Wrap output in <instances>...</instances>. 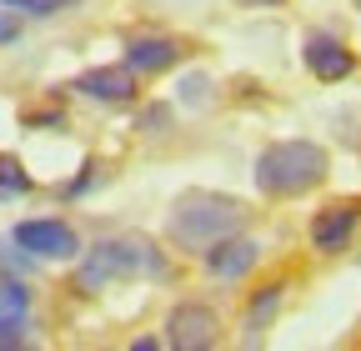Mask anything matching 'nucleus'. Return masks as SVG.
Here are the masks:
<instances>
[{
    "mask_svg": "<svg viewBox=\"0 0 361 351\" xmlns=\"http://www.w3.org/2000/svg\"><path fill=\"white\" fill-rule=\"evenodd\" d=\"M361 226V201H331L311 216V251H322V256H341L351 246Z\"/></svg>",
    "mask_w": 361,
    "mask_h": 351,
    "instance_id": "nucleus-7",
    "label": "nucleus"
},
{
    "mask_svg": "<svg viewBox=\"0 0 361 351\" xmlns=\"http://www.w3.org/2000/svg\"><path fill=\"white\" fill-rule=\"evenodd\" d=\"M20 35V25H16V16L6 11V6H0V46H11V40Z\"/></svg>",
    "mask_w": 361,
    "mask_h": 351,
    "instance_id": "nucleus-17",
    "label": "nucleus"
},
{
    "mask_svg": "<svg viewBox=\"0 0 361 351\" xmlns=\"http://www.w3.org/2000/svg\"><path fill=\"white\" fill-rule=\"evenodd\" d=\"M35 181H30V171L20 166V156H0V196H25Z\"/></svg>",
    "mask_w": 361,
    "mask_h": 351,
    "instance_id": "nucleus-13",
    "label": "nucleus"
},
{
    "mask_svg": "<svg viewBox=\"0 0 361 351\" xmlns=\"http://www.w3.org/2000/svg\"><path fill=\"white\" fill-rule=\"evenodd\" d=\"M121 51H126L121 61H126L135 75H161V70H171V66L186 61V46H180L176 35H161V30L126 35V46H121Z\"/></svg>",
    "mask_w": 361,
    "mask_h": 351,
    "instance_id": "nucleus-8",
    "label": "nucleus"
},
{
    "mask_svg": "<svg viewBox=\"0 0 361 351\" xmlns=\"http://www.w3.org/2000/svg\"><path fill=\"white\" fill-rule=\"evenodd\" d=\"M30 312V286L16 271H0V316H25Z\"/></svg>",
    "mask_w": 361,
    "mask_h": 351,
    "instance_id": "nucleus-12",
    "label": "nucleus"
},
{
    "mask_svg": "<svg viewBox=\"0 0 361 351\" xmlns=\"http://www.w3.org/2000/svg\"><path fill=\"white\" fill-rule=\"evenodd\" d=\"M356 11H361V0H356Z\"/></svg>",
    "mask_w": 361,
    "mask_h": 351,
    "instance_id": "nucleus-19",
    "label": "nucleus"
},
{
    "mask_svg": "<svg viewBox=\"0 0 361 351\" xmlns=\"http://www.w3.org/2000/svg\"><path fill=\"white\" fill-rule=\"evenodd\" d=\"M180 101H186V106H201V101H211V75H186V80H180Z\"/></svg>",
    "mask_w": 361,
    "mask_h": 351,
    "instance_id": "nucleus-16",
    "label": "nucleus"
},
{
    "mask_svg": "<svg viewBox=\"0 0 361 351\" xmlns=\"http://www.w3.org/2000/svg\"><path fill=\"white\" fill-rule=\"evenodd\" d=\"M75 91L90 96V101H101V106H130L135 101V70L126 61L116 66H90L75 75Z\"/></svg>",
    "mask_w": 361,
    "mask_h": 351,
    "instance_id": "nucleus-10",
    "label": "nucleus"
},
{
    "mask_svg": "<svg viewBox=\"0 0 361 351\" xmlns=\"http://www.w3.org/2000/svg\"><path fill=\"white\" fill-rule=\"evenodd\" d=\"M161 331H166L161 341L171 351H206V346L221 341V316L206 301H180V306H171V316H166Z\"/></svg>",
    "mask_w": 361,
    "mask_h": 351,
    "instance_id": "nucleus-5",
    "label": "nucleus"
},
{
    "mask_svg": "<svg viewBox=\"0 0 361 351\" xmlns=\"http://www.w3.org/2000/svg\"><path fill=\"white\" fill-rule=\"evenodd\" d=\"M256 261H261V246H256L251 236H241V231L221 236V241H211V246L201 251V266H206V276H216V281H241L246 271H256Z\"/></svg>",
    "mask_w": 361,
    "mask_h": 351,
    "instance_id": "nucleus-9",
    "label": "nucleus"
},
{
    "mask_svg": "<svg viewBox=\"0 0 361 351\" xmlns=\"http://www.w3.org/2000/svg\"><path fill=\"white\" fill-rule=\"evenodd\" d=\"M166 261L146 236H101L85 246V261L75 266V286L80 291H106L116 281L130 276H161Z\"/></svg>",
    "mask_w": 361,
    "mask_h": 351,
    "instance_id": "nucleus-2",
    "label": "nucleus"
},
{
    "mask_svg": "<svg viewBox=\"0 0 361 351\" xmlns=\"http://www.w3.org/2000/svg\"><path fill=\"white\" fill-rule=\"evenodd\" d=\"M11 241L30 261H75L80 256V236H75L71 221H61V216H30V221H20L11 231Z\"/></svg>",
    "mask_w": 361,
    "mask_h": 351,
    "instance_id": "nucleus-4",
    "label": "nucleus"
},
{
    "mask_svg": "<svg viewBox=\"0 0 361 351\" xmlns=\"http://www.w3.org/2000/svg\"><path fill=\"white\" fill-rule=\"evenodd\" d=\"M161 121H171V111H166V106H151V111L141 116V130H156Z\"/></svg>",
    "mask_w": 361,
    "mask_h": 351,
    "instance_id": "nucleus-18",
    "label": "nucleus"
},
{
    "mask_svg": "<svg viewBox=\"0 0 361 351\" xmlns=\"http://www.w3.org/2000/svg\"><path fill=\"white\" fill-rule=\"evenodd\" d=\"M301 61H306V70L322 80V85H336V80H346V75L356 70L351 46H346L341 35H331V30H311V35L301 40Z\"/></svg>",
    "mask_w": 361,
    "mask_h": 351,
    "instance_id": "nucleus-6",
    "label": "nucleus"
},
{
    "mask_svg": "<svg viewBox=\"0 0 361 351\" xmlns=\"http://www.w3.org/2000/svg\"><path fill=\"white\" fill-rule=\"evenodd\" d=\"M25 341H30L25 316H0V351H16V346H25Z\"/></svg>",
    "mask_w": 361,
    "mask_h": 351,
    "instance_id": "nucleus-15",
    "label": "nucleus"
},
{
    "mask_svg": "<svg viewBox=\"0 0 361 351\" xmlns=\"http://www.w3.org/2000/svg\"><path fill=\"white\" fill-rule=\"evenodd\" d=\"M281 301H286V281H266V286H256V296L246 301V316H241V326H246V331H261L271 316L281 312Z\"/></svg>",
    "mask_w": 361,
    "mask_h": 351,
    "instance_id": "nucleus-11",
    "label": "nucleus"
},
{
    "mask_svg": "<svg viewBox=\"0 0 361 351\" xmlns=\"http://www.w3.org/2000/svg\"><path fill=\"white\" fill-rule=\"evenodd\" d=\"M11 16H56V11H66L71 0H0Z\"/></svg>",
    "mask_w": 361,
    "mask_h": 351,
    "instance_id": "nucleus-14",
    "label": "nucleus"
},
{
    "mask_svg": "<svg viewBox=\"0 0 361 351\" xmlns=\"http://www.w3.org/2000/svg\"><path fill=\"white\" fill-rule=\"evenodd\" d=\"M256 191L271 196V201H291V196H306L316 191L331 176V156L326 146H316V141H271L261 156H256Z\"/></svg>",
    "mask_w": 361,
    "mask_h": 351,
    "instance_id": "nucleus-1",
    "label": "nucleus"
},
{
    "mask_svg": "<svg viewBox=\"0 0 361 351\" xmlns=\"http://www.w3.org/2000/svg\"><path fill=\"white\" fill-rule=\"evenodd\" d=\"M246 6H251V0H246Z\"/></svg>",
    "mask_w": 361,
    "mask_h": 351,
    "instance_id": "nucleus-20",
    "label": "nucleus"
},
{
    "mask_svg": "<svg viewBox=\"0 0 361 351\" xmlns=\"http://www.w3.org/2000/svg\"><path fill=\"white\" fill-rule=\"evenodd\" d=\"M241 226H246V206L226 191H186L171 206V221H166L171 241L186 246V251H206L211 241L231 236Z\"/></svg>",
    "mask_w": 361,
    "mask_h": 351,
    "instance_id": "nucleus-3",
    "label": "nucleus"
}]
</instances>
